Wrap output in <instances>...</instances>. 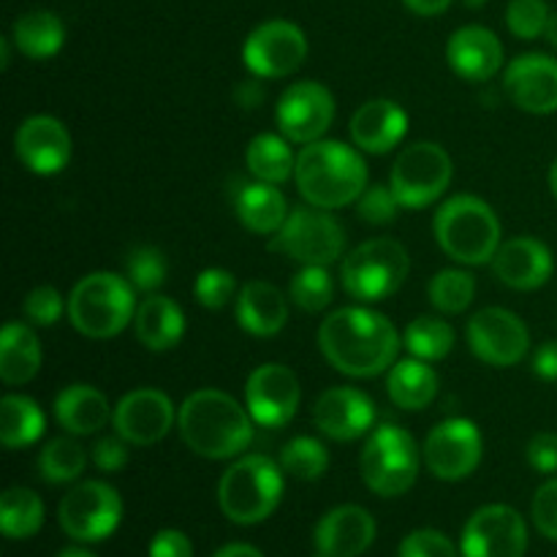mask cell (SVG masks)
<instances>
[{
  "label": "cell",
  "instance_id": "6da1fadb",
  "mask_svg": "<svg viewBox=\"0 0 557 557\" xmlns=\"http://www.w3.org/2000/svg\"><path fill=\"white\" fill-rule=\"evenodd\" d=\"M319 348L337 373L373 379L392 368L400 351V337L384 313L370 308H341L319 326Z\"/></svg>",
  "mask_w": 557,
  "mask_h": 557
},
{
  "label": "cell",
  "instance_id": "7a4b0ae2",
  "mask_svg": "<svg viewBox=\"0 0 557 557\" xmlns=\"http://www.w3.org/2000/svg\"><path fill=\"white\" fill-rule=\"evenodd\" d=\"M177 424L188 449L207 460H232L253 444V417L226 392L199 389L188 395Z\"/></svg>",
  "mask_w": 557,
  "mask_h": 557
},
{
  "label": "cell",
  "instance_id": "3957f363",
  "mask_svg": "<svg viewBox=\"0 0 557 557\" xmlns=\"http://www.w3.org/2000/svg\"><path fill=\"white\" fill-rule=\"evenodd\" d=\"M297 188L308 205L341 210L357 201L368 188V166L354 147L335 139L305 145L297 156Z\"/></svg>",
  "mask_w": 557,
  "mask_h": 557
},
{
  "label": "cell",
  "instance_id": "277c9868",
  "mask_svg": "<svg viewBox=\"0 0 557 557\" xmlns=\"http://www.w3.org/2000/svg\"><path fill=\"white\" fill-rule=\"evenodd\" d=\"M435 239L449 259L460 264H487L500 248V221L479 196H451L433 221Z\"/></svg>",
  "mask_w": 557,
  "mask_h": 557
},
{
  "label": "cell",
  "instance_id": "5b68a950",
  "mask_svg": "<svg viewBox=\"0 0 557 557\" xmlns=\"http://www.w3.org/2000/svg\"><path fill=\"white\" fill-rule=\"evenodd\" d=\"M136 315L134 286L114 272L82 277L69 297V319L79 335L107 341L120 335Z\"/></svg>",
  "mask_w": 557,
  "mask_h": 557
},
{
  "label": "cell",
  "instance_id": "8992f818",
  "mask_svg": "<svg viewBox=\"0 0 557 557\" xmlns=\"http://www.w3.org/2000/svg\"><path fill=\"white\" fill-rule=\"evenodd\" d=\"M283 498V468L267 455L239 457L221 476L218 504L237 525L264 522Z\"/></svg>",
  "mask_w": 557,
  "mask_h": 557
},
{
  "label": "cell",
  "instance_id": "52a82bcc",
  "mask_svg": "<svg viewBox=\"0 0 557 557\" xmlns=\"http://www.w3.org/2000/svg\"><path fill=\"white\" fill-rule=\"evenodd\" d=\"M411 272V256L397 239L375 237L357 245L343 259V288L359 302H381L406 283Z\"/></svg>",
  "mask_w": 557,
  "mask_h": 557
},
{
  "label": "cell",
  "instance_id": "ba28073f",
  "mask_svg": "<svg viewBox=\"0 0 557 557\" xmlns=\"http://www.w3.org/2000/svg\"><path fill=\"white\" fill-rule=\"evenodd\" d=\"M362 479L381 498L406 495L419 476V449L400 424H381L362 449Z\"/></svg>",
  "mask_w": 557,
  "mask_h": 557
},
{
  "label": "cell",
  "instance_id": "9c48e42d",
  "mask_svg": "<svg viewBox=\"0 0 557 557\" xmlns=\"http://www.w3.org/2000/svg\"><path fill=\"white\" fill-rule=\"evenodd\" d=\"M270 250L288 256L299 264L330 267L346 250V234L341 221L321 207H297L288 212L286 223L272 234Z\"/></svg>",
  "mask_w": 557,
  "mask_h": 557
},
{
  "label": "cell",
  "instance_id": "30bf717a",
  "mask_svg": "<svg viewBox=\"0 0 557 557\" xmlns=\"http://www.w3.org/2000/svg\"><path fill=\"white\" fill-rule=\"evenodd\" d=\"M451 158L435 141H417L397 156L389 188L406 210H422L446 194L451 183Z\"/></svg>",
  "mask_w": 557,
  "mask_h": 557
},
{
  "label": "cell",
  "instance_id": "8fae6325",
  "mask_svg": "<svg viewBox=\"0 0 557 557\" xmlns=\"http://www.w3.org/2000/svg\"><path fill=\"white\" fill-rule=\"evenodd\" d=\"M120 520H123V500L107 482L76 484L58 506L60 528L74 542H103L117 531Z\"/></svg>",
  "mask_w": 557,
  "mask_h": 557
},
{
  "label": "cell",
  "instance_id": "7c38bea8",
  "mask_svg": "<svg viewBox=\"0 0 557 557\" xmlns=\"http://www.w3.org/2000/svg\"><path fill=\"white\" fill-rule=\"evenodd\" d=\"M468 346L490 368H515L531 348L525 321L506 308H484L468 321Z\"/></svg>",
  "mask_w": 557,
  "mask_h": 557
},
{
  "label": "cell",
  "instance_id": "4fadbf2b",
  "mask_svg": "<svg viewBox=\"0 0 557 557\" xmlns=\"http://www.w3.org/2000/svg\"><path fill=\"white\" fill-rule=\"evenodd\" d=\"M308 58V38L302 27L288 20H272L256 27L243 47L248 71L259 79H281L294 74Z\"/></svg>",
  "mask_w": 557,
  "mask_h": 557
},
{
  "label": "cell",
  "instance_id": "5bb4252c",
  "mask_svg": "<svg viewBox=\"0 0 557 557\" xmlns=\"http://www.w3.org/2000/svg\"><path fill=\"white\" fill-rule=\"evenodd\" d=\"M277 128L294 145H313L330 131L335 120V98L313 79L286 87L275 109Z\"/></svg>",
  "mask_w": 557,
  "mask_h": 557
},
{
  "label": "cell",
  "instance_id": "9a60e30c",
  "mask_svg": "<svg viewBox=\"0 0 557 557\" xmlns=\"http://www.w3.org/2000/svg\"><path fill=\"white\" fill-rule=\"evenodd\" d=\"M482 433L471 419H446L424 441V462L444 482L468 479L482 462Z\"/></svg>",
  "mask_w": 557,
  "mask_h": 557
},
{
  "label": "cell",
  "instance_id": "2e32d148",
  "mask_svg": "<svg viewBox=\"0 0 557 557\" xmlns=\"http://www.w3.org/2000/svg\"><path fill=\"white\" fill-rule=\"evenodd\" d=\"M460 547L462 557H525V520L511 506H484L468 520Z\"/></svg>",
  "mask_w": 557,
  "mask_h": 557
},
{
  "label": "cell",
  "instance_id": "e0dca14e",
  "mask_svg": "<svg viewBox=\"0 0 557 557\" xmlns=\"http://www.w3.org/2000/svg\"><path fill=\"white\" fill-rule=\"evenodd\" d=\"M299 379L286 364H261L248 375L245 384V406L261 428H283L294 419L299 408Z\"/></svg>",
  "mask_w": 557,
  "mask_h": 557
},
{
  "label": "cell",
  "instance_id": "ac0fdd59",
  "mask_svg": "<svg viewBox=\"0 0 557 557\" xmlns=\"http://www.w3.org/2000/svg\"><path fill=\"white\" fill-rule=\"evenodd\" d=\"M120 438L134 446L158 444L174 424V406L161 389H134L114 406L112 417Z\"/></svg>",
  "mask_w": 557,
  "mask_h": 557
},
{
  "label": "cell",
  "instance_id": "d6986e66",
  "mask_svg": "<svg viewBox=\"0 0 557 557\" xmlns=\"http://www.w3.org/2000/svg\"><path fill=\"white\" fill-rule=\"evenodd\" d=\"M504 90L522 112H557V60L542 52L520 54L506 69Z\"/></svg>",
  "mask_w": 557,
  "mask_h": 557
},
{
  "label": "cell",
  "instance_id": "ffe728a7",
  "mask_svg": "<svg viewBox=\"0 0 557 557\" xmlns=\"http://www.w3.org/2000/svg\"><path fill=\"white\" fill-rule=\"evenodd\" d=\"M14 152L33 174H58L71 158V134L58 117L33 114L16 128Z\"/></svg>",
  "mask_w": 557,
  "mask_h": 557
},
{
  "label": "cell",
  "instance_id": "44dd1931",
  "mask_svg": "<svg viewBox=\"0 0 557 557\" xmlns=\"http://www.w3.org/2000/svg\"><path fill=\"white\" fill-rule=\"evenodd\" d=\"M313 422L326 438L341 444L357 441L373 428L375 403L354 386H335L315 400Z\"/></svg>",
  "mask_w": 557,
  "mask_h": 557
},
{
  "label": "cell",
  "instance_id": "7402d4cb",
  "mask_svg": "<svg viewBox=\"0 0 557 557\" xmlns=\"http://www.w3.org/2000/svg\"><path fill=\"white\" fill-rule=\"evenodd\" d=\"M375 542V520L362 506H337L315 525V549L326 557H359Z\"/></svg>",
  "mask_w": 557,
  "mask_h": 557
},
{
  "label": "cell",
  "instance_id": "603a6c76",
  "mask_svg": "<svg viewBox=\"0 0 557 557\" xmlns=\"http://www.w3.org/2000/svg\"><path fill=\"white\" fill-rule=\"evenodd\" d=\"M446 60L451 71L466 82H487L504 65V44L482 25H466L451 33L446 44Z\"/></svg>",
  "mask_w": 557,
  "mask_h": 557
},
{
  "label": "cell",
  "instance_id": "cb8c5ba5",
  "mask_svg": "<svg viewBox=\"0 0 557 557\" xmlns=\"http://www.w3.org/2000/svg\"><path fill=\"white\" fill-rule=\"evenodd\" d=\"M493 272L515 292H533L553 277V253L536 237H515L498 248Z\"/></svg>",
  "mask_w": 557,
  "mask_h": 557
},
{
  "label": "cell",
  "instance_id": "d4e9b609",
  "mask_svg": "<svg viewBox=\"0 0 557 557\" xmlns=\"http://www.w3.org/2000/svg\"><path fill=\"white\" fill-rule=\"evenodd\" d=\"M408 131V114L400 103L375 98L362 103L351 117V139L354 145L370 156H384L395 150Z\"/></svg>",
  "mask_w": 557,
  "mask_h": 557
},
{
  "label": "cell",
  "instance_id": "484cf974",
  "mask_svg": "<svg viewBox=\"0 0 557 557\" xmlns=\"http://www.w3.org/2000/svg\"><path fill=\"white\" fill-rule=\"evenodd\" d=\"M237 321L248 335L272 337L286 326L288 302L277 286L267 281H248L239 288Z\"/></svg>",
  "mask_w": 557,
  "mask_h": 557
},
{
  "label": "cell",
  "instance_id": "4316f807",
  "mask_svg": "<svg viewBox=\"0 0 557 557\" xmlns=\"http://www.w3.org/2000/svg\"><path fill=\"white\" fill-rule=\"evenodd\" d=\"M54 417L71 435H92L109 424L114 411L107 395L90 384H71L54 400Z\"/></svg>",
  "mask_w": 557,
  "mask_h": 557
},
{
  "label": "cell",
  "instance_id": "83f0119b",
  "mask_svg": "<svg viewBox=\"0 0 557 557\" xmlns=\"http://www.w3.org/2000/svg\"><path fill=\"white\" fill-rule=\"evenodd\" d=\"M134 330L145 348H150V351H169L185 335L183 308L174 299L161 297V294H150L136 308Z\"/></svg>",
  "mask_w": 557,
  "mask_h": 557
},
{
  "label": "cell",
  "instance_id": "f1b7e54d",
  "mask_svg": "<svg viewBox=\"0 0 557 557\" xmlns=\"http://www.w3.org/2000/svg\"><path fill=\"white\" fill-rule=\"evenodd\" d=\"M234 210L243 226L253 234H277L288 218V201L277 185L256 183L243 185L234 199Z\"/></svg>",
  "mask_w": 557,
  "mask_h": 557
},
{
  "label": "cell",
  "instance_id": "f546056e",
  "mask_svg": "<svg viewBox=\"0 0 557 557\" xmlns=\"http://www.w3.org/2000/svg\"><path fill=\"white\" fill-rule=\"evenodd\" d=\"M41 368V343L22 321H9L0 332V379L9 386L27 384Z\"/></svg>",
  "mask_w": 557,
  "mask_h": 557
},
{
  "label": "cell",
  "instance_id": "4dcf8cb0",
  "mask_svg": "<svg viewBox=\"0 0 557 557\" xmlns=\"http://www.w3.org/2000/svg\"><path fill=\"white\" fill-rule=\"evenodd\" d=\"M438 373L424 359H403L389 370L386 392L403 411H424L438 395Z\"/></svg>",
  "mask_w": 557,
  "mask_h": 557
},
{
  "label": "cell",
  "instance_id": "1f68e13d",
  "mask_svg": "<svg viewBox=\"0 0 557 557\" xmlns=\"http://www.w3.org/2000/svg\"><path fill=\"white\" fill-rule=\"evenodd\" d=\"M14 44L30 60L54 58L65 44V25L52 11L33 9L14 22Z\"/></svg>",
  "mask_w": 557,
  "mask_h": 557
},
{
  "label": "cell",
  "instance_id": "d6a6232c",
  "mask_svg": "<svg viewBox=\"0 0 557 557\" xmlns=\"http://www.w3.org/2000/svg\"><path fill=\"white\" fill-rule=\"evenodd\" d=\"M47 419L36 400L25 395H5L0 400V441L9 449H22V446L36 444L44 435Z\"/></svg>",
  "mask_w": 557,
  "mask_h": 557
},
{
  "label": "cell",
  "instance_id": "836d02e7",
  "mask_svg": "<svg viewBox=\"0 0 557 557\" xmlns=\"http://www.w3.org/2000/svg\"><path fill=\"white\" fill-rule=\"evenodd\" d=\"M245 163L256 180L270 185L286 183L297 169V158L288 147V139L277 134H259L256 139H250Z\"/></svg>",
  "mask_w": 557,
  "mask_h": 557
},
{
  "label": "cell",
  "instance_id": "e575fe53",
  "mask_svg": "<svg viewBox=\"0 0 557 557\" xmlns=\"http://www.w3.org/2000/svg\"><path fill=\"white\" fill-rule=\"evenodd\" d=\"M44 525V500L27 487L5 490L0 498V531L5 539H30Z\"/></svg>",
  "mask_w": 557,
  "mask_h": 557
},
{
  "label": "cell",
  "instance_id": "d590c367",
  "mask_svg": "<svg viewBox=\"0 0 557 557\" xmlns=\"http://www.w3.org/2000/svg\"><path fill=\"white\" fill-rule=\"evenodd\" d=\"M403 346L408 348L411 357L424 359V362H438V359L449 357V351L455 348V330L444 319L419 315L417 321L406 326Z\"/></svg>",
  "mask_w": 557,
  "mask_h": 557
},
{
  "label": "cell",
  "instance_id": "8d00e7d4",
  "mask_svg": "<svg viewBox=\"0 0 557 557\" xmlns=\"http://www.w3.org/2000/svg\"><path fill=\"white\" fill-rule=\"evenodd\" d=\"M38 476L49 484H69L82 476L87 466V455L79 441L60 435L52 438L38 455Z\"/></svg>",
  "mask_w": 557,
  "mask_h": 557
},
{
  "label": "cell",
  "instance_id": "74e56055",
  "mask_svg": "<svg viewBox=\"0 0 557 557\" xmlns=\"http://www.w3.org/2000/svg\"><path fill=\"white\" fill-rule=\"evenodd\" d=\"M281 468L288 476L302 479V482H315L330 468V455H326V446L321 441L310 438V435H297V438H292L283 446Z\"/></svg>",
  "mask_w": 557,
  "mask_h": 557
},
{
  "label": "cell",
  "instance_id": "f35d334b",
  "mask_svg": "<svg viewBox=\"0 0 557 557\" xmlns=\"http://www.w3.org/2000/svg\"><path fill=\"white\" fill-rule=\"evenodd\" d=\"M428 297L433 302V308L441 310V313H462L473 302V297H476V281L466 270H441L430 281Z\"/></svg>",
  "mask_w": 557,
  "mask_h": 557
},
{
  "label": "cell",
  "instance_id": "ab89813d",
  "mask_svg": "<svg viewBox=\"0 0 557 557\" xmlns=\"http://www.w3.org/2000/svg\"><path fill=\"white\" fill-rule=\"evenodd\" d=\"M288 297L305 313H321L326 305L335 299V281L326 272V267L305 264L297 275L292 277Z\"/></svg>",
  "mask_w": 557,
  "mask_h": 557
},
{
  "label": "cell",
  "instance_id": "60d3db41",
  "mask_svg": "<svg viewBox=\"0 0 557 557\" xmlns=\"http://www.w3.org/2000/svg\"><path fill=\"white\" fill-rule=\"evenodd\" d=\"M125 277H128L136 292L156 294L166 283V259L152 245L134 248L125 259Z\"/></svg>",
  "mask_w": 557,
  "mask_h": 557
},
{
  "label": "cell",
  "instance_id": "b9f144b4",
  "mask_svg": "<svg viewBox=\"0 0 557 557\" xmlns=\"http://www.w3.org/2000/svg\"><path fill=\"white\" fill-rule=\"evenodd\" d=\"M549 22V9L544 0H511L509 11H506V25L517 38H533L544 36Z\"/></svg>",
  "mask_w": 557,
  "mask_h": 557
},
{
  "label": "cell",
  "instance_id": "7bdbcfd3",
  "mask_svg": "<svg viewBox=\"0 0 557 557\" xmlns=\"http://www.w3.org/2000/svg\"><path fill=\"white\" fill-rule=\"evenodd\" d=\"M194 294L199 299V305L205 308L218 310L226 308L228 299L237 294V281L228 270H221V267H210V270L201 272L194 283Z\"/></svg>",
  "mask_w": 557,
  "mask_h": 557
},
{
  "label": "cell",
  "instance_id": "ee69618b",
  "mask_svg": "<svg viewBox=\"0 0 557 557\" xmlns=\"http://www.w3.org/2000/svg\"><path fill=\"white\" fill-rule=\"evenodd\" d=\"M397 210H400V201H397L395 190L386 185H370L357 199V215L370 226H386L395 221Z\"/></svg>",
  "mask_w": 557,
  "mask_h": 557
},
{
  "label": "cell",
  "instance_id": "f6af8a7d",
  "mask_svg": "<svg viewBox=\"0 0 557 557\" xmlns=\"http://www.w3.org/2000/svg\"><path fill=\"white\" fill-rule=\"evenodd\" d=\"M63 294L54 286H38L25 297V315L36 326L58 324L63 315Z\"/></svg>",
  "mask_w": 557,
  "mask_h": 557
},
{
  "label": "cell",
  "instance_id": "bcb514c9",
  "mask_svg": "<svg viewBox=\"0 0 557 557\" xmlns=\"http://www.w3.org/2000/svg\"><path fill=\"white\" fill-rule=\"evenodd\" d=\"M400 557H457L455 544L441 531H413L403 539Z\"/></svg>",
  "mask_w": 557,
  "mask_h": 557
},
{
  "label": "cell",
  "instance_id": "7dc6e473",
  "mask_svg": "<svg viewBox=\"0 0 557 557\" xmlns=\"http://www.w3.org/2000/svg\"><path fill=\"white\" fill-rule=\"evenodd\" d=\"M533 522L542 536L557 542V479L542 484L533 495Z\"/></svg>",
  "mask_w": 557,
  "mask_h": 557
},
{
  "label": "cell",
  "instance_id": "c3c4849f",
  "mask_svg": "<svg viewBox=\"0 0 557 557\" xmlns=\"http://www.w3.org/2000/svg\"><path fill=\"white\" fill-rule=\"evenodd\" d=\"M125 444L128 441L125 438H114V435H107V438L98 441L96 446H92V462H96V468H101L103 473H117L123 471L125 466H128V449H125Z\"/></svg>",
  "mask_w": 557,
  "mask_h": 557
},
{
  "label": "cell",
  "instance_id": "681fc988",
  "mask_svg": "<svg viewBox=\"0 0 557 557\" xmlns=\"http://www.w3.org/2000/svg\"><path fill=\"white\" fill-rule=\"evenodd\" d=\"M528 462L536 468L539 473H557V435L555 433H539L528 441L525 449Z\"/></svg>",
  "mask_w": 557,
  "mask_h": 557
},
{
  "label": "cell",
  "instance_id": "f907efd6",
  "mask_svg": "<svg viewBox=\"0 0 557 557\" xmlns=\"http://www.w3.org/2000/svg\"><path fill=\"white\" fill-rule=\"evenodd\" d=\"M150 557H194V544L183 531H158L150 542Z\"/></svg>",
  "mask_w": 557,
  "mask_h": 557
},
{
  "label": "cell",
  "instance_id": "816d5d0a",
  "mask_svg": "<svg viewBox=\"0 0 557 557\" xmlns=\"http://www.w3.org/2000/svg\"><path fill=\"white\" fill-rule=\"evenodd\" d=\"M533 373L544 381H557V341H547L533 354Z\"/></svg>",
  "mask_w": 557,
  "mask_h": 557
},
{
  "label": "cell",
  "instance_id": "f5cc1de1",
  "mask_svg": "<svg viewBox=\"0 0 557 557\" xmlns=\"http://www.w3.org/2000/svg\"><path fill=\"white\" fill-rule=\"evenodd\" d=\"M234 98H237L239 107L253 109V107H259L261 101H264V87H261L259 82H253V79L239 82V87L234 90Z\"/></svg>",
  "mask_w": 557,
  "mask_h": 557
},
{
  "label": "cell",
  "instance_id": "db71d44e",
  "mask_svg": "<svg viewBox=\"0 0 557 557\" xmlns=\"http://www.w3.org/2000/svg\"><path fill=\"white\" fill-rule=\"evenodd\" d=\"M408 11L419 16H438L451 5V0H403Z\"/></svg>",
  "mask_w": 557,
  "mask_h": 557
},
{
  "label": "cell",
  "instance_id": "11a10c76",
  "mask_svg": "<svg viewBox=\"0 0 557 557\" xmlns=\"http://www.w3.org/2000/svg\"><path fill=\"white\" fill-rule=\"evenodd\" d=\"M212 557H264V553H261V549H256L253 544L234 542V544H226V547L218 549Z\"/></svg>",
  "mask_w": 557,
  "mask_h": 557
},
{
  "label": "cell",
  "instance_id": "9f6ffc18",
  "mask_svg": "<svg viewBox=\"0 0 557 557\" xmlns=\"http://www.w3.org/2000/svg\"><path fill=\"white\" fill-rule=\"evenodd\" d=\"M544 36H547V41L557 49V14H549V22H547V30H544Z\"/></svg>",
  "mask_w": 557,
  "mask_h": 557
},
{
  "label": "cell",
  "instance_id": "6f0895ef",
  "mask_svg": "<svg viewBox=\"0 0 557 557\" xmlns=\"http://www.w3.org/2000/svg\"><path fill=\"white\" fill-rule=\"evenodd\" d=\"M58 557H98V555H92L90 549H82V547H69V549H63V553H60Z\"/></svg>",
  "mask_w": 557,
  "mask_h": 557
},
{
  "label": "cell",
  "instance_id": "680465c9",
  "mask_svg": "<svg viewBox=\"0 0 557 557\" xmlns=\"http://www.w3.org/2000/svg\"><path fill=\"white\" fill-rule=\"evenodd\" d=\"M9 58H11V49H9V38H0V65H9Z\"/></svg>",
  "mask_w": 557,
  "mask_h": 557
},
{
  "label": "cell",
  "instance_id": "91938a15",
  "mask_svg": "<svg viewBox=\"0 0 557 557\" xmlns=\"http://www.w3.org/2000/svg\"><path fill=\"white\" fill-rule=\"evenodd\" d=\"M549 188H553V194H555V199H557V158H555L553 169H549Z\"/></svg>",
  "mask_w": 557,
  "mask_h": 557
},
{
  "label": "cell",
  "instance_id": "94428289",
  "mask_svg": "<svg viewBox=\"0 0 557 557\" xmlns=\"http://www.w3.org/2000/svg\"><path fill=\"white\" fill-rule=\"evenodd\" d=\"M462 3H466L468 9H482V5L487 3V0H462Z\"/></svg>",
  "mask_w": 557,
  "mask_h": 557
},
{
  "label": "cell",
  "instance_id": "6125c7cd",
  "mask_svg": "<svg viewBox=\"0 0 557 557\" xmlns=\"http://www.w3.org/2000/svg\"><path fill=\"white\" fill-rule=\"evenodd\" d=\"M319 557H326V555H319Z\"/></svg>",
  "mask_w": 557,
  "mask_h": 557
}]
</instances>
